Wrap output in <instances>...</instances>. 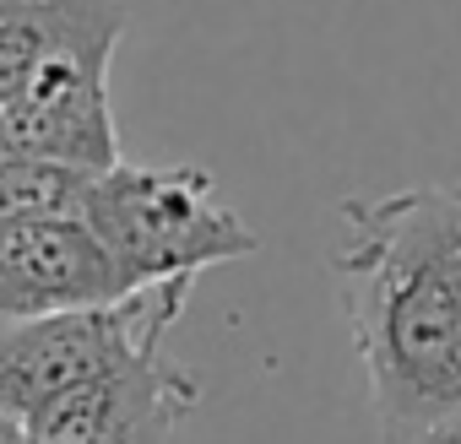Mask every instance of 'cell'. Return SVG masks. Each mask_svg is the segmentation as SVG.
Instances as JSON below:
<instances>
[{
  "mask_svg": "<svg viewBox=\"0 0 461 444\" xmlns=\"http://www.w3.org/2000/svg\"><path fill=\"white\" fill-rule=\"evenodd\" d=\"M331 282L385 444H461V184L337 200Z\"/></svg>",
  "mask_w": 461,
  "mask_h": 444,
  "instance_id": "1",
  "label": "cell"
},
{
  "mask_svg": "<svg viewBox=\"0 0 461 444\" xmlns=\"http://www.w3.org/2000/svg\"><path fill=\"white\" fill-rule=\"evenodd\" d=\"M77 217L125 271L131 293L195 282L206 266H228L261 250V234L195 163L147 168L120 157L114 168L87 179Z\"/></svg>",
  "mask_w": 461,
  "mask_h": 444,
  "instance_id": "2",
  "label": "cell"
},
{
  "mask_svg": "<svg viewBox=\"0 0 461 444\" xmlns=\"http://www.w3.org/2000/svg\"><path fill=\"white\" fill-rule=\"evenodd\" d=\"M190 288L195 282H163L109 309H71V315L0 331V412H12L17 422H33L60 395L163 347L185 315Z\"/></svg>",
  "mask_w": 461,
  "mask_h": 444,
  "instance_id": "3",
  "label": "cell"
},
{
  "mask_svg": "<svg viewBox=\"0 0 461 444\" xmlns=\"http://www.w3.org/2000/svg\"><path fill=\"white\" fill-rule=\"evenodd\" d=\"M195 401V369H185L168 347H152L136 363L44 406L28 422V444H174Z\"/></svg>",
  "mask_w": 461,
  "mask_h": 444,
  "instance_id": "4",
  "label": "cell"
},
{
  "mask_svg": "<svg viewBox=\"0 0 461 444\" xmlns=\"http://www.w3.org/2000/svg\"><path fill=\"white\" fill-rule=\"evenodd\" d=\"M120 298H131V282L82 217H44L0 239V331Z\"/></svg>",
  "mask_w": 461,
  "mask_h": 444,
  "instance_id": "5",
  "label": "cell"
},
{
  "mask_svg": "<svg viewBox=\"0 0 461 444\" xmlns=\"http://www.w3.org/2000/svg\"><path fill=\"white\" fill-rule=\"evenodd\" d=\"M125 33V0H0V109L60 60H114Z\"/></svg>",
  "mask_w": 461,
  "mask_h": 444,
  "instance_id": "6",
  "label": "cell"
},
{
  "mask_svg": "<svg viewBox=\"0 0 461 444\" xmlns=\"http://www.w3.org/2000/svg\"><path fill=\"white\" fill-rule=\"evenodd\" d=\"M87 179L93 173H82V168L6 157L0 163V239L28 228V222H44V217H77Z\"/></svg>",
  "mask_w": 461,
  "mask_h": 444,
  "instance_id": "7",
  "label": "cell"
},
{
  "mask_svg": "<svg viewBox=\"0 0 461 444\" xmlns=\"http://www.w3.org/2000/svg\"><path fill=\"white\" fill-rule=\"evenodd\" d=\"M0 444H28V422H17L12 412H0Z\"/></svg>",
  "mask_w": 461,
  "mask_h": 444,
  "instance_id": "8",
  "label": "cell"
},
{
  "mask_svg": "<svg viewBox=\"0 0 461 444\" xmlns=\"http://www.w3.org/2000/svg\"><path fill=\"white\" fill-rule=\"evenodd\" d=\"M6 157H17V147H12V125H6V114H0V163Z\"/></svg>",
  "mask_w": 461,
  "mask_h": 444,
  "instance_id": "9",
  "label": "cell"
}]
</instances>
